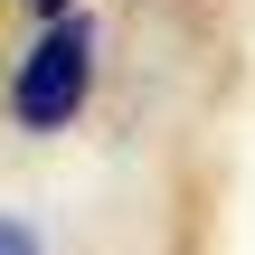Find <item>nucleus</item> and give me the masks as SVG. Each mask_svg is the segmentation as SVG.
Listing matches in <instances>:
<instances>
[{"label": "nucleus", "mask_w": 255, "mask_h": 255, "mask_svg": "<svg viewBox=\"0 0 255 255\" xmlns=\"http://www.w3.org/2000/svg\"><path fill=\"white\" fill-rule=\"evenodd\" d=\"M85 95H95V28L76 9H57L9 66V123L19 132H66L85 114Z\"/></svg>", "instance_id": "nucleus-1"}, {"label": "nucleus", "mask_w": 255, "mask_h": 255, "mask_svg": "<svg viewBox=\"0 0 255 255\" xmlns=\"http://www.w3.org/2000/svg\"><path fill=\"white\" fill-rule=\"evenodd\" d=\"M0 255H38V237L28 227H0Z\"/></svg>", "instance_id": "nucleus-2"}, {"label": "nucleus", "mask_w": 255, "mask_h": 255, "mask_svg": "<svg viewBox=\"0 0 255 255\" xmlns=\"http://www.w3.org/2000/svg\"><path fill=\"white\" fill-rule=\"evenodd\" d=\"M19 9H47V19H57V9H66V0H19Z\"/></svg>", "instance_id": "nucleus-3"}]
</instances>
